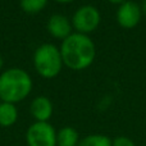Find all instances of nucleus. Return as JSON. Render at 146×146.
<instances>
[{
  "mask_svg": "<svg viewBox=\"0 0 146 146\" xmlns=\"http://www.w3.org/2000/svg\"><path fill=\"white\" fill-rule=\"evenodd\" d=\"M63 64L73 71H82L94 63L96 48L94 41L83 33H71L59 48Z\"/></svg>",
  "mask_w": 146,
  "mask_h": 146,
  "instance_id": "1",
  "label": "nucleus"
},
{
  "mask_svg": "<svg viewBox=\"0 0 146 146\" xmlns=\"http://www.w3.org/2000/svg\"><path fill=\"white\" fill-rule=\"evenodd\" d=\"M32 86V80L26 71L9 68L0 74V99L5 103L17 104L30 95Z\"/></svg>",
  "mask_w": 146,
  "mask_h": 146,
  "instance_id": "2",
  "label": "nucleus"
},
{
  "mask_svg": "<svg viewBox=\"0 0 146 146\" xmlns=\"http://www.w3.org/2000/svg\"><path fill=\"white\" fill-rule=\"evenodd\" d=\"M33 66L41 77L54 78L63 68V59L60 50L53 44H42L35 50Z\"/></svg>",
  "mask_w": 146,
  "mask_h": 146,
  "instance_id": "3",
  "label": "nucleus"
},
{
  "mask_svg": "<svg viewBox=\"0 0 146 146\" xmlns=\"http://www.w3.org/2000/svg\"><path fill=\"white\" fill-rule=\"evenodd\" d=\"M100 12L94 5H82L72 17V26L76 32L87 35L94 32L100 25Z\"/></svg>",
  "mask_w": 146,
  "mask_h": 146,
  "instance_id": "4",
  "label": "nucleus"
},
{
  "mask_svg": "<svg viewBox=\"0 0 146 146\" xmlns=\"http://www.w3.org/2000/svg\"><path fill=\"white\" fill-rule=\"evenodd\" d=\"M28 146H56V131L49 122H35L26 132Z\"/></svg>",
  "mask_w": 146,
  "mask_h": 146,
  "instance_id": "5",
  "label": "nucleus"
},
{
  "mask_svg": "<svg viewBox=\"0 0 146 146\" xmlns=\"http://www.w3.org/2000/svg\"><path fill=\"white\" fill-rule=\"evenodd\" d=\"M141 17V5H139L135 1H131V0H127L123 4H121L117 10V22L121 27L126 28V30H131V28L136 27Z\"/></svg>",
  "mask_w": 146,
  "mask_h": 146,
  "instance_id": "6",
  "label": "nucleus"
},
{
  "mask_svg": "<svg viewBox=\"0 0 146 146\" xmlns=\"http://www.w3.org/2000/svg\"><path fill=\"white\" fill-rule=\"evenodd\" d=\"M46 28L53 37L64 40L72 33V22L63 14H53L49 18Z\"/></svg>",
  "mask_w": 146,
  "mask_h": 146,
  "instance_id": "7",
  "label": "nucleus"
},
{
  "mask_svg": "<svg viewBox=\"0 0 146 146\" xmlns=\"http://www.w3.org/2000/svg\"><path fill=\"white\" fill-rule=\"evenodd\" d=\"M30 113L36 122H48L53 115V103L46 96H36L30 105Z\"/></svg>",
  "mask_w": 146,
  "mask_h": 146,
  "instance_id": "8",
  "label": "nucleus"
},
{
  "mask_svg": "<svg viewBox=\"0 0 146 146\" xmlns=\"http://www.w3.org/2000/svg\"><path fill=\"white\" fill-rule=\"evenodd\" d=\"M18 119V110L15 108V104L12 103H0V126L1 127H10L17 122Z\"/></svg>",
  "mask_w": 146,
  "mask_h": 146,
  "instance_id": "9",
  "label": "nucleus"
},
{
  "mask_svg": "<svg viewBox=\"0 0 146 146\" xmlns=\"http://www.w3.org/2000/svg\"><path fill=\"white\" fill-rule=\"evenodd\" d=\"M80 135L73 127H63L56 132V146H78Z\"/></svg>",
  "mask_w": 146,
  "mask_h": 146,
  "instance_id": "10",
  "label": "nucleus"
},
{
  "mask_svg": "<svg viewBox=\"0 0 146 146\" xmlns=\"http://www.w3.org/2000/svg\"><path fill=\"white\" fill-rule=\"evenodd\" d=\"M78 146H113V140L104 135H88L80 140Z\"/></svg>",
  "mask_w": 146,
  "mask_h": 146,
  "instance_id": "11",
  "label": "nucleus"
},
{
  "mask_svg": "<svg viewBox=\"0 0 146 146\" xmlns=\"http://www.w3.org/2000/svg\"><path fill=\"white\" fill-rule=\"evenodd\" d=\"M48 4V0H19V5L23 12L28 14H35L44 9Z\"/></svg>",
  "mask_w": 146,
  "mask_h": 146,
  "instance_id": "12",
  "label": "nucleus"
},
{
  "mask_svg": "<svg viewBox=\"0 0 146 146\" xmlns=\"http://www.w3.org/2000/svg\"><path fill=\"white\" fill-rule=\"evenodd\" d=\"M113 146H136L135 142L127 136H118L113 140Z\"/></svg>",
  "mask_w": 146,
  "mask_h": 146,
  "instance_id": "13",
  "label": "nucleus"
},
{
  "mask_svg": "<svg viewBox=\"0 0 146 146\" xmlns=\"http://www.w3.org/2000/svg\"><path fill=\"white\" fill-rule=\"evenodd\" d=\"M108 1H110L111 4H119L121 5V4H123L124 1H127V0H108Z\"/></svg>",
  "mask_w": 146,
  "mask_h": 146,
  "instance_id": "14",
  "label": "nucleus"
},
{
  "mask_svg": "<svg viewBox=\"0 0 146 146\" xmlns=\"http://www.w3.org/2000/svg\"><path fill=\"white\" fill-rule=\"evenodd\" d=\"M141 10H142V13H144V14H146V0H144V1H142V4H141Z\"/></svg>",
  "mask_w": 146,
  "mask_h": 146,
  "instance_id": "15",
  "label": "nucleus"
},
{
  "mask_svg": "<svg viewBox=\"0 0 146 146\" xmlns=\"http://www.w3.org/2000/svg\"><path fill=\"white\" fill-rule=\"evenodd\" d=\"M55 1H58V3H63V4H67V3H72L73 0H55Z\"/></svg>",
  "mask_w": 146,
  "mask_h": 146,
  "instance_id": "16",
  "label": "nucleus"
},
{
  "mask_svg": "<svg viewBox=\"0 0 146 146\" xmlns=\"http://www.w3.org/2000/svg\"><path fill=\"white\" fill-rule=\"evenodd\" d=\"M1 67H3V58H1V55H0V69H1Z\"/></svg>",
  "mask_w": 146,
  "mask_h": 146,
  "instance_id": "17",
  "label": "nucleus"
}]
</instances>
